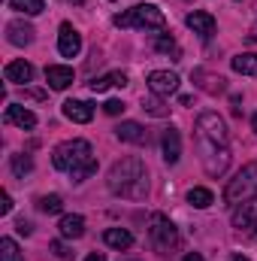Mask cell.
Masks as SVG:
<instances>
[{"label":"cell","mask_w":257,"mask_h":261,"mask_svg":"<svg viewBox=\"0 0 257 261\" xmlns=\"http://www.w3.org/2000/svg\"><path fill=\"white\" fill-rule=\"evenodd\" d=\"M106 186L112 195H121L127 200H142L148 195V173H145V164L136 158V155H127L121 161H115L109 167V176H106Z\"/></svg>","instance_id":"6da1fadb"},{"label":"cell","mask_w":257,"mask_h":261,"mask_svg":"<svg viewBox=\"0 0 257 261\" xmlns=\"http://www.w3.org/2000/svg\"><path fill=\"white\" fill-rule=\"evenodd\" d=\"M118 28H139V31H160L167 28V15L157 3H136L127 12H118L112 18Z\"/></svg>","instance_id":"7a4b0ae2"},{"label":"cell","mask_w":257,"mask_h":261,"mask_svg":"<svg viewBox=\"0 0 257 261\" xmlns=\"http://www.w3.org/2000/svg\"><path fill=\"white\" fill-rule=\"evenodd\" d=\"M94 158V149H91V143L88 140H67L61 143L55 152H52V164L58 167V170H76V167H82V164H88Z\"/></svg>","instance_id":"3957f363"},{"label":"cell","mask_w":257,"mask_h":261,"mask_svg":"<svg viewBox=\"0 0 257 261\" xmlns=\"http://www.w3.org/2000/svg\"><path fill=\"white\" fill-rule=\"evenodd\" d=\"M257 197V164H245L224 189V200L239 206V203H248Z\"/></svg>","instance_id":"277c9868"},{"label":"cell","mask_w":257,"mask_h":261,"mask_svg":"<svg viewBox=\"0 0 257 261\" xmlns=\"http://www.w3.org/2000/svg\"><path fill=\"white\" fill-rule=\"evenodd\" d=\"M148 237H151V246H154L160 255H170V252L179 246V228H176L164 213H154V216H151Z\"/></svg>","instance_id":"5b68a950"},{"label":"cell","mask_w":257,"mask_h":261,"mask_svg":"<svg viewBox=\"0 0 257 261\" xmlns=\"http://www.w3.org/2000/svg\"><path fill=\"white\" fill-rule=\"evenodd\" d=\"M197 137L206 143H215V146H227V140H230L227 125L218 113H200L197 116Z\"/></svg>","instance_id":"8992f818"},{"label":"cell","mask_w":257,"mask_h":261,"mask_svg":"<svg viewBox=\"0 0 257 261\" xmlns=\"http://www.w3.org/2000/svg\"><path fill=\"white\" fill-rule=\"evenodd\" d=\"M200 146H203V167H206V173L209 176H221L224 170H227V164H230V152H227V146H215V143H206V140H200Z\"/></svg>","instance_id":"52a82bcc"},{"label":"cell","mask_w":257,"mask_h":261,"mask_svg":"<svg viewBox=\"0 0 257 261\" xmlns=\"http://www.w3.org/2000/svg\"><path fill=\"white\" fill-rule=\"evenodd\" d=\"M148 88H151V94H160V97H170V94H176L179 91V73H173V70H151L148 73Z\"/></svg>","instance_id":"ba28073f"},{"label":"cell","mask_w":257,"mask_h":261,"mask_svg":"<svg viewBox=\"0 0 257 261\" xmlns=\"http://www.w3.org/2000/svg\"><path fill=\"white\" fill-rule=\"evenodd\" d=\"M58 52L64 55V58H76L79 52H82V37H79V31L64 21L61 24V31H58Z\"/></svg>","instance_id":"9c48e42d"},{"label":"cell","mask_w":257,"mask_h":261,"mask_svg":"<svg viewBox=\"0 0 257 261\" xmlns=\"http://www.w3.org/2000/svg\"><path fill=\"white\" fill-rule=\"evenodd\" d=\"M3 122H6V125H18L21 130H30L37 125V116H34L30 110H24L21 103H9L6 113H3Z\"/></svg>","instance_id":"30bf717a"},{"label":"cell","mask_w":257,"mask_h":261,"mask_svg":"<svg viewBox=\"0 0 257 261\" xmlns=\"http://www.w3.org/2000/svg\"><path fill=\"white\" fill-rule=\"evenodd\" d=\"M34 28L27 24V21H21V18H15V21H9L6 24V40L12 43V46H30L34 43Z\"/></svg>","instance_id":"8fae6325"},{"label":"cell","mask_w":257,"mask_h":261,"mask_svg":"<svg viewBox=\"0 0 257 261\" xmlns=\"http://www.w3.org/2000/svg\"><path fill=\"white\" fill-rule=\"evenodd\" d=\"M64 116L76 125H88L94 119V107L88 100H67L64 103Z\"/></svg>","instance_id":"7c38bea8"},{"label":"cell","mask_w":257,"mask_h":261,"mask_svg":"<svg viewBox=\"0 0 257 261\" xmlns=\"http://www.w3.org/2000/svg\"><path fill=\"white\" fill-rule=\"evenodd\" d=\"M73 67H61V64H52L46 67V82L55 88V91H64V88H70L73 85Z\"/></svg>","instance_id":"4fadbf2b"},{"label":"cell","mask_w":257,"mask_h":261,"mask_svg":"<svg viewBox=\"0 0 257 261\" xmlns=\"http://www.w3.org/2000/svg\"><path fill=\"white\" fill-rule=\"evenodd\" d=\"M115 137H118L121 143H133V146H142V143L148 140V130L142 128L139 122H121V125L115 128Z\"/></svg>","instance_id":"5bb4252c"},{"label":"cell","mask_w":257,"mask_h":261,"mask_svg":"<svg viewBox=\"0 0 257 261\" xmlns=\"http://www.w3.org/2000/svg\"><path fill=\"white\" fill-rule=\"evenodd\" d=\"M3 76H6V82H12V85H27V82L34 79V67L27 64V61H9L6 70H3Z\"/></svg>","instance_id":"9a60e30c"},{"label":"cell","mask_w":257,"mask_h":261,"mask_svg":"<svg viewBox=\"0 0 257 261\" xmlns=\"http://www.w3.org/2000/svg\"><path fill=\"white\" fill-rule=\"evenodd\" d=\"M179 158H182V134L176 128H167L164 130V161L176 164Z\"/></svg>","instance_id":"2e32d148"},{"label":"cell","mask_w":257,"mask_h":261,"mask_svg":"<svg viewBox=\"0 0 257 261\" xmlns=\"http://www.w3.org/2000/svg\"><path fill=\"white\" fill-rule=\"evenodd\" d=\"M185 24L191 28L194 34H200V37H212L215 34V18L209 12H200V9H194L191 15L185 18Z\"/></svg>","instance_id":"e0dca14e"},{"label":"cell","mask_w":257,"mask_h":261,"mask_svg":"<svg viewBox=\"0 0 257 261\" xmlns=\"http://www.w3.org/2000/svg\"><path fill=\"white\" fill-rule=\"evenodd\" d=\"M124 85H127V76H124L121 70H115V73H106V76L94 79V82H91V91H94V94H103V91H109V88H124Z\"/></svg>","instance_id":"ac0fdd59"},{"label":"cell","mask_w":257,"mask_h":261,"mask_svg":"<svg viewBox=\"0 0 257 261\" xmlns=\"http://www.w3.org/2000/svg\"><path fill=\"white\" fill-rule=\"evenodd\" d=\"M103 240H106V246H112V249H118V252H124V249L133 246V234H130L127 228H106Z\"/></svg>","instance_id":"d6986e66"},{"label":"cell","mask_w":257,"mask_h":261,"mask_svg":"<svg viewBox=\"0 0 257 261\" xmlns=\"http://www.w3.org/2000/svg\"><path fill=\"white\" fill-rule=\"evenodd\" d=\"M58 231H61L64 240H79L85 234V219L82 216H64L61 225H58Z\"/></svg>","instance_id":"ffe728a7"},{"label":"cell","mask_w":257,"mask_h":261,"mask_svg":"<svg viewBox=\"0 0 257 261\" xmlns=\"http://www.w3.org/2000/svg\"><path fill=\"white\" fill-rule=\"evenodd\" d=\"M257 225V206L254 203H239L233 213V228H251Z\"/></svg>","instance_id":"44dd1931"},{"label":"cell","mask_w":257,"mask_h":261,"mask_svg":"<svg viewBox=\"0 0 257 261\" xmlns=\"http://www.w3.org/2000/svg\"><path fill=\"white\" fill-rule=\"evenodd\" d=\"M230 67L236 70V73H242V76H257V55L254 52H242V55H236Z\"/></svg>","instance_id":"7402d4cb"},{"label":"cell","mask_w":257,"mask_h":261,"mask_svg":"<svg viewBox=\"0 0 257 261\" xmlns=\"http://www.w3.org/2000/svg\"><path fill=\"white\" fill-rule=\"evenodd\" d=\"M188 203H191V206H197V210H209V206L215 203V195H212L209 189L197 186V189H191V192H188Z\"/></svg>","instance_id":"603a6c76"},{"label":"cell","mask_w":257,"mask_h":261,"mask_svg":"<svg viewBox=\"0 0 257 261\" xmlns=\"http://www.w3.org/2000/svg\"><path fill=\"white\" fill-rule=\"evenodd\" d=\"M9 167H12V173H15L18 179H24V176L34 170V158H30V155H12Z\"/></svg>","instance_id":"cb8c5ba5"},{"label":"cell","mask_w":257,"mask_h":261,"mask_svg":"<svg viewBox=\"0 0 257 261\" xmlns=\"http://www.w3.org/2000/svg\"><path fill=\"white\" fill-rule=\"evenodd\" d=\"M9 6L18 9V12H24V15H40V12L46 9L43 0H9Z\"/></svg>","instance_id":"d4e9b609"},{"label":"cell","mask_w":257,"mask_h":261,"mask_svg":"<svg viewBox=\"0 0 257 261\" xmlns=\"http://www.w3.org/2000/svg\"><path fill=\"white\" fill-rule=\"evenodd\" d=\"M0 261H24L21 252H18V243L12 237H3L0 240Z\"/></svg>","instance_id":"484cf974"},{"label":"cell","mask_w":257,"mask_h":261,"mask_svg":"<svg viewBox=\"0 0 257 261\" xmlns=\"http://www.w3.org/2000/svg\"><path fill=\"white\" fill-rule=\"evenodd\" d=\"M40 210H43V213H49V216H58V213L64 210V197H61V195L40 197Z\"/></svg>","instance_id":"4316f807"},{"label":"cell","mask_w":257,"mask_h":261,"mask_svg":"<svg viewBox=\"0 0 257 261\" xmlns=\"http://www.w3.org/2000/svg\"><path fill=\"white\" fill-rule=\"evenodd\" d=\"M157 97H160V94H154V97H142V110H145V113H151L154 119H164V116H170V110H167Z\"/></svg>","instance_id":"83f0119b"},{"label":"cell","mask_w":257,"mask_h":261,"mask_svg":"<svg viewBox=\"0 0 257 261\" xmlns=\"http://www.w3.org/2000/svg\"><path fill=\"white\" fill-rule=\"evenodd\" d=\"M97 173V158H91L88 164H82V167H76V170H70V176H73V182H85L88 176H94Z\"/></svg>","instance_id":"f1b7e54d"},{"label":"cell","mask_w":257,"mask_h":261,"mask_svg":"<svg viewBox=\"0 0 257 261\" xmlns=\"http://www.w3.org/2000/svg\"><path fill=\"white\" fill-rule=\"evenodd\" d=\"M154 49H157V52H167V55L173 52V55L179 58V46H176L173 37H157V40H154Z\"/></svg>","instance_id":"f546056e"},{"label":"cell","mask_w":257,"mask_h":261,"mask_svg":"<svg viewBox=\"0 0 257 261\" xmlns=\"http://www.w3.org/2000/svg\"><path fill=\"white\" fill-rule=\"evenodd\" d=\"M103 110H106V116H118V113H124V110H127V103H124V100H106V103H103Z\"/></svg>","instance_id":"4dcf8cb0"},{"label":"cell","mask_w":257,"mask_h":261,"mask_svg":"<svg viewBox=\"0 0 257 261\" xmlns=\"http://www.w3.org/2000/svg\"><path fill=\"white\" fill-rule=\"evenodd\" d=\"M52 252H55L58 258H64V261L73 258V252H70V249L64 246V240H52Z\"/></svg>","instance_id":"1f68e13d"},{"label":"cell","mask_w":257,"mask_h":261,"mask_svg":"<svg viewBox=\"0 0 257 261\" xmlns=\"http://www.w3.org/2000/svg\"><path fill=\"white\" fill-rule=\"evenodd\" d=\"M9 213H12V197L0 192V216H9Z\"/></svg>","instance_id":"d6a6232c"},{"label":"cell","mask_w":257,"mask_h":261,"mask_svg":"<svg viewBox=\"0 0 257 261\" xmlns=\"http://www.w3.org/2000/svg\"><path fill=\"white\" fill-rule=\"evenodd\" d=\"M15 231H18V234H24V237H27V234H30V231H34V225H30V222H24V219H18V222H15Z\"/></svg>","instance_id":"836d02e7"},{"label":"cell","mask_w":257,"mask_h":261,"mask_svg":"<svg viewBox=\"0 0 257 261\" xmlns=\"http://www.w3.org/2000/svg\"><path fill=\"white\" fill-rule=\"evenodd\" d=\"M182 261H206V258H203L200 252H188V255H185V258H182Z\"/></svg>","instance_id":"e575fe53"},{"label":"cell","mask_w":257,"mask_h":261,"mask_svg":"<svg viewBox=\"0 0 257 261\" xmlns=\"http://www.w3.org/2000/svg\"><path fill=\"white\" fill-rule=\"evenodd\" d=\"M85 261H106V255H103V252H91Z\"/></svg>","instance_id":"d590c367"},{"label":"cell","mask_w":257,"mask_h":261,"mask_svg":"<svg viewBox=\"0 0 257 261\" xmlns=\"http://www.w3.org/2000/svg\"><path fill=\"white\" fill-rule=\"evenodd\" d=\"M27 97H34V100H43V97H46V91H27Z\"/></svg>","instance_id":"8d00e7d4"},{"label":"cell","mask_w":257,"mask_h":261,"mask_svg":"<svg viewBox=\"0 0 257 261\" xmlns=\"http://www.w3.org/2000/svg\"><path fill=\"white\" fill-rule=\"evenodd\" d=\"M230 261H251V258H245V255H236V258H230Z\"/></svg>","instance_id":"74e56055"},{"label":"cell","mask_w":257,"mask_h":261,"mask_svg":"<svg viewBox=\"0 0 257 261\" xmlns=\"http://www.w3.org/2000/svg\"><path fill=\"white\" fill-rule=\"evenodd\" d=\"M121 261H139V258H121Z\"/></svg>","instance_id":"f35d334b"},{"label":"cell","mask_w":257,"mask_h":261,"mask_svg":"<svg viewBox=\"0 0 257 261\" xmlns=\"http://www.w3.org/2000/svg\"><path fill=\"white\" fill-rule=\"evenodd\" d=\"M254 240H257V225H254Z\"/></svg>","instance_id":"ab89813d"},{"label":"cell","mask_w":257,"mask_h":261,"mask_svg":"<svg viewBox=\"0 0 257 261\" xmlns=\"http://www.w3.org/2000/svg\"><path fill=\"white\" fill-rule=\"evenodd\" d=\"M254 128H257V116H254Z\"/></svg>","instance_id":"60d3db41"},{"label":"cell","mask_w":257,"mask_h":261,"mask_svg":"<svg viewBox=\"0 0 257 261\" xmlns=\"http://www.w3.org/2000/svg\"><path fill=\"white\" fill-rule=\"evenodd\" d=\"M73 3H82V0H73Z\"/></svg>","instance_id":"b9f144b4"}]
</instances>
